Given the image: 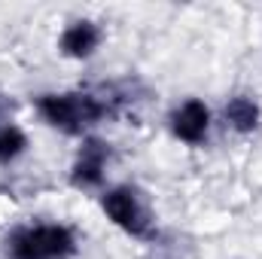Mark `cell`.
I'll return each instance as SVG.
<instances>
[{
    "mask_svg": "<svg viewBox=\"0 0 262 259\" xmlns=\"http://www.w3.org/2000/svg\"><path fill=\"white\" fill-rule=\"evenodd\" d=\"M37 116L52 131H61L67 137H89L92 128L113 119L119 113L110 89L92 92V89H67V92H40L34 98Z\"/></svg>",
    "mask_w": 262,
    "mask_h": 259,
    "instance_id": "6da1fadb",
    "label": "cell"
},
{
    "mask_svg": "<svg viewBox=\"0 0 262 259\" xmlns=\"http://www.w3.org/2000/svg\"><path fill=\"white\" fill-rule=\"evenodd\" d=\"M79 235L67 223H18L3 235V259H76Z\"/></svg>",
    "mask_w": 262,
    "mask_h": 259,
    "instance_id": "7a4b0ae2",
    "label": "cell"
},
{
    "mask_svg": "<svg viewBox=\"0 0 262 259\" xmlns=\"http://www.w3.org/2000/svg\"><path fill=\"white\" fill-rule=\"evenodd\" d=\"M98 201H101V210L110 220V226H116L122 235H128L134 241H156L159 238L156 210L140 186H134V183L107 186L98 195Z\"/></svg>",
    "mask_w": 262,
    "mask_h": 259,
    "instance_id": "3957f363",
    "label": "cell"
},
{
    "mask_svg": "<svg viewBox=\"0 0 262 259\" xmlns=\"http://www.w3.org/2000/svg\"><path fill=\"white\" fill-rule=\"evenodd\" d=\"M110 165H113V143L98 134H89L79 140L73 153V162L67 168V183L76 192H104Z\"/></svg>",
    "mask_w": 262,
    "mask_h": 259,
    "instance_id": "277c9868",
    "label": "cell"
},
{
    "mask_svg": "<svg viewBox=\"0 0 262 259\" xmlns=\"http://www.w3.org/2000/svg\"><path fill=\"white\" fill-rule=\"evenodd\" d=\"M210 128H213V110L201 98H183L168 113V131L183 146H192V149L204 146L210 137Z\"/></svg>",
    "mask_w": 262,
    "mask_h": 259,
    "instance_id": "5b68a950",
    "label": "cell"
},
{
    "mask_svg": "<svg viewBox=\"0 0 262 259\" xmlns=\"http://www.w3.org/2000/svg\"><path fill=\"white\" fill-rule=\"evenodd\" d=\"M101 46H104V28L98 18H89V15L70 18L55 43L58 55L67 61H89L101 52Z\"/></svg>",
    "mask_w": 262,
    "mask_h": 259,
    "instance_id": "8992f818",
    "label": "cell"
},
{
    "mask_svg": "<svg viewBox=\"0 0 262 259\" xmlns=\"http://www.w3.org/2000/svg\"><path fill=\"white\" fill-rule=\"evenodd\" d=\"M223 122H226L229 131H235L241 137H250L262 125V104L247 92L229 95L226 104H223Z\"/></svg>",
    "mask_w": 262,
    "mask_h": 259,
    "instance_id": "52a82bcc",
    "label": "cell"
},
{
    "mask_svg": "<svg viewBox=\"0 0 262 259\" xmlns=\"http://www.w3.org/2000/svg\"><path fill=\"white\" fill-rule=\"evenodd\" d=\"M31 153V134L21 128L15 119L0 122V165L9 168L15 162H21Z\"/></svg>",
    "mask_w": 262,
    "mask_h": 259,
    "instance_id": "ba28073f",
    "label": "cell"
},
{
    "mask_svg": "<svg viewBox=\"0 0 262 259\" xmlns=\"http://www.w3.org/2000/svg\"><path fill=\"white\" fill-rule=\"evenodd\" d=\"M15 110H18V101H15L9 92L0 89V122H9V119L15 116Z\"/></svg>",
    "mask_w": 262,
    "mask_h": 259,
    "instance_id": "9c48e42d",
    "label": "cell"
}]
</instances>
